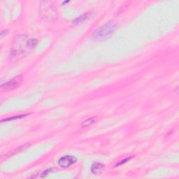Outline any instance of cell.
Returning a JSON list of instances; mask_svg holds the SVG:
<instances>
[{"mask_svg":"<svg viewBox=\"0 0 179 179\" xmlns=\"http://www.w3.org/2000/svg\"><path fill=\"white\" fill-rule=\"evenodd\" d=\"M117 26L114 22H108L100 27H99L97 30L95 31L93 34V37L96 40L103 41L110 38L116 30Z\"/></svg>","mask_w":179,"mask_h":179,"instance_id":"1","label":"cell"},{"mask_svg":"<svg viewBox=\"0 0 179 179\" xmlns=\"http://www.w3.org/2000/svg\"><path fill=\"white\" fill-rule=\"evenodd\" d=\"M23 81V77L22 76H18L15 77L10 81L1 85V90H14L18 88L21 85Z\"/></svg>","mask_w":179,"mask_h":179,"instance_id":"2","label":"cell"},{"mask_svg":"<svg viewBox=\"0 0 179 179\" xmlns=\"http://www.w3.org/2000/svg\"><path fill=\"white\" fill-rule=\"evenodd\" d=\"M77 159L76 157L72 155H64L60 158L58 160V165L62 168H68L75 164Z\"/></svg>","mask_w":179,"mask_h":179,"instance_id":"3","label":"cell"},{"mask_svg":"<svg viewBox=\"0 0 179 179\" xmlns=\"http://www.w3.org/2000/svg\"><path fill=\"white\" fill-rule=\"evenodd\" d=\"M104 169V165L100 162H95L91 166V172L95 175H100Z\"/></svg>","mask_w":179,"mask_h":179,"instance_id":"4","label":"cell"},{"mask_svg":"<svg viewBox=\"0 0 179 179\" xmlns=\"http://www.w3.org/2000/svg\"><path fill=\"white\" fill-rule=\"evenodd\" d=\"M92 16L91 13H86V14H84L81 16H80L78 18H76L74 21L72 22V23L74 25H80V24L83 23V22H85L87 19H89L90 18V16Z\"/></svg>","mask_w":179,"mask_h":179,"instance_id":"5","label":"cell"},{"mask_svg":"<svg viewBox=\"0 0 179 179\" xmlns=\"http://www.w3.org/2000/svg\"><path fill=\"white\" fill-rule=\"evenodd\" d=\"M95 117H92L87 119L86 120H85L84 122L81 123V126L83 127H88L90 125H92L93 123L95 122V120H96V118H95Z\"/></svg>","mask_w":179,"mask_h":179,"instance_id":"6","label":"cell"},{"mask_svg":"<svg viewBox=\"0 0 179 179\" xmlns=\"http://www.w3.org/2000/svg\"><path fill=\"white\" fill-rule=\"evenodd\" d=\"M37 43H38V41H37V39H28L27 43H26V45H27V47L33 48L37 46Z\"/></svg>","mask_w":179,"mask_h":179,"instance_id":"7","label":"cell"},{"mask_svg":"<svg viewBox=\"0 0 179 179\" xmlns=\"http://www.w3.org/2000/svg\"><path fill=\"white\" fill-rule=\"evenodd\" d=\"M54 171H55V169H53V168H49V169H47L46 170H45L44 172H43L42 175L41 176V178H44V177L48 176L49 173L53 172Z\"/></svg>","mask_w":179,"mask_h":179,"instance_id":"8","label":"cell"},{"mask_svg":"<svg viewBox=\"0 0 179 179\" xmlns=\"http://www.w3.org/2000/svg\"><path fill=\"white\" fill-rule=\"evenodd\" d=\"M28 114H23V115H18V116H15V117H9V118L4 119V120H1V122H4V121H9V120H15V119H18V118H22V117H24L25 116H27Z\"/></svg>","mask_w":179,"mask_h":179,"instance_id":"9","label":"cell"},{"mask_svg":"<svg viewBox=\"0 0 179 179\" xmlns=\"http://www.w3.org/2000/svg\"><path fill=\"white\" fill-rule=\"evenodd\" d=\"M133 158V156H131V157H130V158H125V159H124V160H121L120 162H119L118 163H117L116 165H115V167H118V166H120V165H123V164H125L127 162H128V161H130V160L132 159V158Z\"/></svg>","mask_w":179,"mask_h":179,"instance_id":"10","label":"cell"}]
</instances>
